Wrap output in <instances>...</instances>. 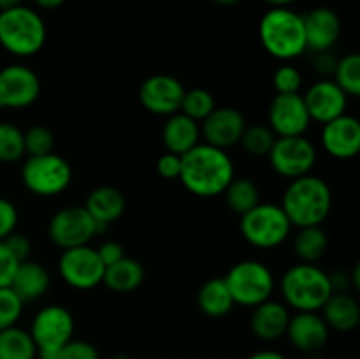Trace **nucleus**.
I'll return each instance as SVG.
<instances>
[{
    "instance_id": "1",
    "label": "nucleus",
    "mask_w": 360,
    "mask_h": 359,
    "mask_svg": "<svg viewBox=\"0 0 360 359\" xmlns=\"http://www.w3.org/2000/svg\"><path fill=\"white\" fill-rule=\"evenodd\" d=\"M234 162L221 148L207 143H199L181 155L183 187L197 197H217L224 194L234 178Z\"/></svg>"
},
{
    "instance_id": "2",
    "label": "nucleus",
    "mask_w": 360,
    "mask_h": 359,
    "mask_svg": "<svg viewBox=\"0 0 360 359\" xmlns=\"http://www.w3.org/2000/svg\"><path fill=\"white\" fill-rule=\"evenodd\" d=\"M281 208L295 227L322 225L333 210V190L320 176L306 175L290 180Z\"/></svg>"
},
{
    "instance_id": "3",
    "label": "nucleus",
    "mask_w": 360,
    "mask_h": 359,
    "mask_svg": "<svg viewBox=\"0 0 360 359\" xmlns=\"http://www.w3.org/2000/svg\"><path fill=\"white\" fill-rule=\"evenodd\" d=\"M259 37L262 48L273 58L294 60L308 51L302 14L290 7H273L259 23Z\"/></svg>"
},
{
    "instance_id": "4",
    "label": "nucleus",
    "mask_w": 360,
    "mask_h": 359,
    "mask_svg": "<svg viewBox=\"0 0 360 359\" xmlns=\"http://www.w3.org/2000/svg\"><path fill=\"white\" fill-rule=\"evenodd\" d=\"M280 289L285 305L295 312H320L333 294L329 273L308 263L288 267L281 277Z\"/></svg>"
},
{
    "instance_id": "5",
    "label": "nucleus",
    "mask_w": 360,
    "mask_h": 359,
    "mask_svg": "<svg viewBox=\"0 0 360 359\" xmlns=\"http://www.w3.org/2000/svg\"><path fill=\"white\" fill-rule=\"evenodd\" d=\"M46 23L37 11L16 6L0 11V46L11 55L28 58L37 55L46 42Z\"/></svg>"
},
{
    "instance_id": "6",
    "label": "nucleus",
    "mask_w": 360,
    "mask_h": 359,
    "mask_svg": "<svg viewBox=\"0 0 360 359\" xmlns=\"http://www.w3.org/2000/svg\"><path fill=\"white\" fill-rule=\"evenodd\" d=\"M294 225L288 220L281 204L259 203L248 213L241 215L239 231L255 248L271 250L283 245Z\"/></svg>"
},
{
    "instance_id": "7",
    "label": "nucleus",
    "mask_w": 360,
    "mask_h": 359,
    "mask_svg": "<svg viewBox=\"0 0 360 359\" xmlns=\"http://www.w3.org/2000/svg\"><path fill=\"white\" fill-rule=\"evenodd\" d=\"M232 299L239 306L255 308L271 299L274 292V275L264 263L255 259L239 260L224 277Z\"/></svg>"
},
{
    "instance_id": "8",
    "label": "nucleus",
    "mask_w": 360,
    "mask_h": 359,
    "mask_svg": "<svg viewBox=\"0 0 360 359\" xmlns=\"http://www.w3.org/2000/svg\"><path fill=\"white\" fill-rule=\"evenodd\" d=\"M28 333L37 347V359H58L63 345L72 340L74 317L65 306H44L32 319Z\"/></svg>"
},
{
    "instance_id": "9",
    "label": "nucleus",
    "mask_w": 360,
    "mask_h": 359,
    "mask_svg": "<svg viewBox=\"0 0 360 359\" xmlns=\"http://www.w3.org/2000/svg\"><path fill=\"white\" fill-rule=\"evenodd\" d=\"M23 185L39 197H53L67 190L72 182V168L56 153L28 157L21 168Z\"/></svg>"
},
{
    "instance_id": "10",
    "label": "nucleus",
    "mask_w": 360,
    "mask_h": 359,
    "mask_svg": "<svg viewBox=\"0 0 360 359\" xmlns=\"http://www.w3.org/2000/svg\"><path fill=\"white\" fill-rule=\"evenodd\" d=\"M269 164L280 176L288 180L301 178L311 172L316 164V148L308 137H276L271 148Z\"/></svg>"
},
{
    "instance_id": "11",
    "label": "nucleus",
    "mask_w": 360,
    "mask_h": 359,
    "mask_svg": "<svg viewBox=\"0 0 360 359\" xmlns=\"http://www.w3.org/2000/svg\"><path fill=\"white\" fill-rule=\"evenodd\" d=\"M98 234L97 222L84 206H65L48 224V236L62 250L88 245Z\"/></svg>"
},
{
    "instance_id": "12",
    "label": "nucleus",
    "mask_w": 360,
    "mask_h": 359,
    "mask_svg": "<svg viewBox=\"0 0 360 359\" xmlns=\"http://www.w3.org/2000/svg\"><path fill=\"white\" fill-rule=\"evenodd\" d=\"M105 266L98 257L97 248L90 245L63 250L58 259V273L65 284L77 291H90L102 284Z\"/></svg>"
},
{
    "instance_id": "13",
    "label": "nucleus",
    "mask_w": 360,
    "mask_h": 359,
    "mask_svg": "<svg viewBox=\"0 0 360 359\" xmlns=\"http://www.w3.org/2000/svg\"><path fill=\"white\" fill-rule=\"evenodd\" d=\"M41 95L37 73L23 63H13L0 69V108L25 109Z\"/></svg>"
},
{
    "instance_id": "14",
    "label": "nucleus",
    "mask_w": 360,
    "mask_h": 359,
    "mask_svg": "<svg viewBox=\"0 0 360 359\" xmlns=\"http://www.w3.org/2000/svg\"><path fill=\"white\" fill-rule=\"evenodd\" d=\"M267 120L269 129L276 134V137L304 136L311 125V118L301 94H276L269 104Z\"/></svg>"
},
{
    "instance_id": "15",
    "label": "nucleus",
    "mask_w": 360,
    "mask_h": 359,
    "mask_svg": "<svg viewBox=\"0 0 360 359\" xmlns=\"http://www.w3.org/2000/svg\"><path fill=\"white\" fill-rule=\"evenodd\" d=\"M185 87L169 74H153L139 88V101L146 111L158 116H171L181 109Z\"/></svg>"
},
{
    "instance_id": "16",
    "label": "nucleus",
    "mask_w": 360,
    "mask_h": 359,
    "mask_svg": "<svg viewBox=\"0 0 360 359\" xmlns=\"http://www.w3.org/2000/svg\"><path fill=\"white\" fill-rule=\"evenodd\" d=\"M200 123H202L200 136L206 139L207 144H213L221 150L238 144L246 129V120L243 113L229 106L214 108L213 113Z\"/></svg>"
},
{
    "instance_id": "17",
    "label": "nucleus",
    "mask_w": 360,
    "mask_h": 359,
    "mask_svg": "<svg viewBox=\"0 0 360 359\" xmlns=\"http://www.w3.org/2000/svg\"><path fill=\"white\" fill-rule=\"evenodd\" d=\"M322 146L330 157L348 160L360 151V122L352 115H341L322 127Z\"/></svg>"
},
{
    "instance_id": "18",
    "label": "nucleus",
    "mask_w": 360,
    "mask_h": 359,
    "mask_svg": "<svg viewBox=\"0 0 360 359\" xmlns=\"http://www.w3.org/2000/svg\"><path fill=\"white\" fill-rule=\"evenodd\" d=\"M311 122L327 123L345 115L348 106V95L333 80H320L313 83L302 95Z\"/></svg>"
},
{
    "instance_id": "19",
    "label": "nucleus",
    "mask_w": 360,
    "mask_h": 359,
    "mask_svg": "<svg viewBox=\"0 0 360 359\" xmlns=\"http://www.w3.org/2000/svg\"><path fill=\"white\" fill-rule=\"evenodd\" d=\"M329 331V326L319 312H297L295 315H290L285 334L297 351L315 354L326 347Z\"/></svg>"
},
{
    "instance_id": "20",
    "label": "nucleus",
    "mask_w": 360,
    "mask_h": 359,
    "mask_svg": "<svg viewBox=\"0 0 360 359\" xmlns=\"http://www.w3.org/2000/svg\"><path fill=\"white\" fill-rule=\"evenodd\" d=\"M306 46L313 53L330 51L341 35L340 16L329 7H316L302 16Z\"/></svg>"
},
{
    "instance_id": "21",
    "label": "nucleus",
    "mask_w": 360,
    "mask_h": 359,
    "mask_svg": "<svg viewBox=\"0 0 360 359\" xmlns=\"http://www.w3.org/2000/svg\"><path fill=\"white\" fill-rule=\"evenodd\" d=\"M288 320H290L288 306L285 303L267 299L253 308L250 327L259 340L274 341L287 333Z\"/></svg>"
},
{
    "instance_id": "22",
    "label": "nucleus",
    "mask_w": 360,
    "mask_h": 359,
    "mask_svg": "<svg viewBox=\"0 0 360 359\" xmlns=\"http://www.w3.org/2000/svg\"><path fill=\"white\" fill-rule=\"evenodd\" d=\"M49 285H51V277L48 270L41 263L27 259L18 264L9 287L16 292L21 301L30 303L42 298L48 292Z\"/></svg>"
},
{
    "instance_id": "23",
    "label": "nucleus",
    "mask_w": 360,
    "mask_h": 359,
    "mask_svg": "<svg viewBox=\"0 0 360 359\" xmlns=\"http://www.w3.org/2000/svg\"><path fill=\"white\" fill-rule=\"evenodd\" d=\"M200 125L199 122L192 120L190 116L183 115L181 111L167 116V122L162 129V141L167 151L176 155H185L199 144Z\"/></svg>"
},
{
    "instance_id": "24",
    "label": "nucleus",
    "mask_w": 360,
    "mask_h": 359,
    "mask_svg": "<svg viewBox=\"0 0 360 359\" xmlns=\"http://www.w3.org/2000/svg\"><path fill=\"white\" fill-rule=\"evenodd\" d=\"M329 329L347 333L355 329L360 322V305L357 299L348 292H333L326 305L322 306V313Z\"/></svg>"
},
{
    "instance_id": "25",
    "label": "nucleus",
    "mask_w": 360,
    "mask_h": 359,
    "mask_svg": "<svg viewBox=\"0 0 360 359\" xmlns=\"http://www.w3.org/2000/svg\"><path fill=\"white\" fill-rule=\"evenodd\" d=\"M84 208L94 217L95 222L109 225L111 222H116L125 213L127 201L122 190L104 185L97 187V189H94L88 194Z\"/></svg>"
},
{
    "instance_id": "26",
    "label": "nucleus",
    "mask_w": 360,
    "mask_h": 359,
    "mask_svg": "<svg viewBox=\"0 0 360 359\" xmlns=\"http://www.w3.org/2000/svg\"><path fill=\"white\" fill-rule=\"evenodd\" d=\"M144 280V267L139 260L132 259V257H123L118 263L111 264V266L105 267L104 278H102V284L112 292H118V294H127V292H132L136 289H139V285Z\"/></svg>"
},
{
    "instance_id": "27",
    "label": "nucleus",
    "mask_w": 360,
    "mask_h": 359,
    "mask_svg": "<svg viewBox=\"0 0 360 359\" xmlns=\"http://www.w3.org/2000/svg\"><path fill=\"white\" fill-rule=\"evenodd\" d=\"M197 305L204 315L221 319L232 312L236 303L229 292L227 285H225L224 278L217 277L200 285L199 294H197Z\"/></svg>"
},
{
    "instance_id": "28",
    "label": "nucleus",
    "mask_w": 360,
    "mask_h": 359,
    "mask_svg": "<svg viewBox=\"0 0 360 359\" xmlns=\"http://www.w3.org/2000/svg\"><path fill=\"white\" fill-rule=\"evenodd\" d=\"M329 248V238L322 225L299 227L294 238V252L301 263L315 264L322 259Z\"/></svg>"
},
{
    "instance_id": "29",
    "label": "nucleus",
    "mask_w": 360,
    "mask_h": 359,
    "mask_svg": "<svg viewBox=\"0 0 360 359\" xmlns=\"http://www.w3.org/2000/svg\"><path fill=\"white\" fill-rule=\"evenodd\" d=\"M0 359H37L30 333L18 326L0 331Z\"/></svg>"
},
{
    "instance_id": "30",
    "label": "nucleus",
    "mask_w": 360,
    "mask_h": 359,
    "mask_svg": "<svg viewBox=\"0 0 360 359\" xmlns=\"http://www.w3.org/2000/svg\"><path fill=\"white\" fill-rule=\"evenodd\" d=\"M224 194L229 210L238 213L239 217L248 213L252 208H255L260 203L259 187L250 178H236L234 176L227 189L224 190Z\"/></svg>"
},
{
    "instance_id": "31",
    "label": "nucleus",
    "mask_w": 360,
    "mask_h": 359,
    "mask_svg": "<svg viewBox=\"0 0 360 359\" xmlns=\"http://www.w3.org/2000/svg\"><path fill=\"white\" fill-rule=\"evenodd\" d=\"M334 83L348 95V97H359L360 95V56L357 53L343 56L338 60L336 70H334Z\"/></svg>"
},
{
    "instance_id": "32",
    "label": "nucleus",
    "mask_w": 360,
    "mask_h": 359,
    "mask_svg": "<svg viewBox=\"0 0 360 359\" xmlns=\"http://www.w3.org/2000/svg\"><path fill=\"white\" fill-rule=\"evenodd\" d=\"M214 108H217V102L211 92L204 88H192V90H185L179 111L195 122H202L213 113Z\"/></svg>"
},
{
    "instance_id": "33",
    "label": "nucleus",
    "mask_w": 360,
    "mask_h": 359,
    "mask_svg": "<svg viewBox=\"0 0 360 359\" xmlns=\"http://www.w3.org/2000/svg\"><path fill=\"white\" fill-rule=\"evenodd\" d=\"M274 141H276V134L269 127L246 125L239 143L245 148L246 153L253 155V157H267Z\"/></svg>"
},
{
    "instance_id": "34",
    "label": "nucleus",
    "mask_w": 360,
    "mask_h": 359,
    "mask_svg": "<svg viewBox=\"0 0 360 359\" xmlns=\"http://www.w3.org/2000/svg\"><path fill=\"white\" fill-rule=\"evenodd\" d=\"M23 155V130L14 123L0 122V162H16Z\"/></svg>"
},
{
    "instance_id": "35",
    "label": "nucleus",
    "mask_w": 360,
    "mask_h": 359,
    "mask_svg": "<svg viewBox=\"0 0 360 359\" xmlns=\"http://www.w3.org/2000/svg\"><path fill=\"white\" fill-rule=\"evenodd\" d=\"M23 143L25 153L28 157H35V155L51 153L53 146H55V137L48 127L34 125L27 132H23Z\"/></svg>"
},
{
    "instance_id": "36",
    "label": "nucleus",
    "mask_w": 360,
    "mask_h": 359,
    "mask_svg": "<svg viewBox=\"0 0 360 359\" xmlns=\"http://www.w3.org/2000/svg\"><path fill=\"white\" fill-rule=\"evenodd\" d=\"M25 303L11 287H0V331L16 326L23 313Z\"/></svg>"
},
{
    "instance_id": "37",
    "label": "nucleus",
    "mask_w": 360,
    "mask_h": 359,
    "mask_svg": "<svg viewBox=\"0 0 360 359\" xmlns=\"http://www.w3.org/2000/svg\"><path fill=\"white\" fill-rule=\"evenodd\" d=\"M273 87L276 94H301L302 74L297 67L285 63L276 69L273 76Z\"/></svg>"
},
{
    "instance_id": "38",
    "label": "nucleus",
    "mask_w": 360,
    "mask_h": 359,
    "mask_svg": "<svg viewBox=\"0 0 360 359\" xmlns=\"http://www.w3.org/2000/svg\"><path fill=\"white\" fill-rule=\"evenodd\" d=\"M58 359H101L97 347L86 340H70L60 351Z\"/></svg>"
},
{
    "instance_id": "39",
    "label": "nucleus",
    "mask_w": 360,
    "mask_h": 359,
    "mask_svg": "<svg viewBox=\"0 0 360 359\" xmlns=\"http://www.w3.org/2000/svg\"><path fill=\"white\" fill-rule=\"evenodd\" d=\"M18 210L9 199L0 197V241L6 239L11 232L16 231Z\"/></svg>"
},
{
    "instance_id": "40",
    "label": "nucleus",
    "mask_w": 360,
    "mask_h": 359,
    "mask_svg": "<svg viewBox=\"0 0 360 359\" xmlns=\"http://www.w3.org/2000/svg\"><path fill=\"white\" fill-rule=\"evenodd\" d=\"M2 241L6 243L7 248L11 250V253L16 257L18 263H23V260H27L28 257H30L32 243L30 239H28V236L23 234V232H11V234L7 236L6 239H2Z\"/></svg>"
},
{
    "instance_id": "41",
    "label": "nucleus",
    "mask_w": 360,
    "mask_h": 359,
    "mask_svg": "<svg viewBox=\"0 0 360 359\" xmlns=\"http://www.w3.org/2000/svg\"><path fill=\"white\" fill-rule=\"evenodd\" d=\"M18 264L20 263H18L16 257L11 253V250L7 248L6 243L0 241V287H9Z\"/></svg>"
},
{
    "instance_id": "42",
    "label": "nucleus",
    "mask_w": 360,
    "mask_h": 359,
    "mask_svg": "<svg viewBox=\"0 0 360 359\" xmlns=\"http://www.w3.org/2000/svg\"><path fill=\"white\" fill-rule=\"evenodd\" d=\"M157 171L165 180H179L181 172V155L167 151L157 160Z\"/></svg>"
},
{
    "instance_id": "43",
    "label": "nucleus",
    "mask_w": 360,
    "mask_h": 359,
    "mask_svg": "<svg viewBox=\"0 0 360 359\" xmlns=\"http://www.w3.org/2000/svg\"><path fill=\"white\" fill-rule=\"evenodd\" d=\"M97 253H98V257H101L102 264L108 267L125 257V248H123L122 243H118V241H104L97 248Z\"/></svg>"
},
{
    "instance_id": "44",
    "label": "nucleus",
    "mask_w": 360,
    "mask_h": 359,
    "mask_svg": "<svg viewBox=\"0 0 360 359\" xmlns=\"http://www.w3.org/2000/svg\"><path fill=\"white\" fill-rule=\"evenodd\" d=\"M336 63L338 58L336 56L330 55V51H323V53H315V58H313V69L315 73H319L320 76H330L336 70Z\"/></svg>"
},
{
    "instance_id": "45",
    "label": "nucleus",
    "mask_w": 360,
    "mask_h": 359,
    "mask_svg": "<svg viewBox=\"0 0 360 359\" xmlns=\"http://www.w3.org/2000/svg\"><path fill=\"white\" fill-rule=\"evenodd\" d=\"M329 280L333 292H347L350 289H354L352 287L350 271H334V273L329 275Z\"/></svg>"
},
{
    "instance_id": "46",
    "label": "nucleus",
    "mask_w": 360,
    "mask_h": 359,
    "mask_svg": "<svg viewBox=\"0 0 360 359\" xmlns=\"http://www.w3.org/2000/svg\"><path fill=\"white\" fill-rule=\"evenodd\" d=\"M246 359H287V355H283L278 351H259L253 352V354L248 355Z\"/></svg>"
},
{
    "instance_id": "47",
    "label": "nucleus",
    "mask_w": 360,
    "mask_h": 359,
    "mask_svg": "<svg viewBox=\"0 0 360 359\" xmlns=\"http://www.w3.org/2000/svg\"><path fill=\"white\" fill-rule=\"evenodd\" d=\"M34 2L42 9H56V7L65 4V0H34Z\"/></svg>"
},
{
    "instance_id": "48",
    "label": "nucleus",
    "mask_w": 360,
    "mask_h": 359,
    "mask_svg": "<svg viewBox=\"0 0 360 359\" xmlns=\"http://www.w3.org/2000/svg\"><path fill=\"white\" fill-rule=\"evenodd\" d=\"M350 278H352V287L360 289V264H355L354 271L350 273Z\"/></svg>"
},
{
    "instance_id": "49",
    "label": "nucleus",
    "mask_w": 360,
    "mask_h": 359,
    "mask_svg": "<svg viewBox=\"0 0 360 359\" xmlns=\"http://www.w3.org/2000/svg\"><path fill=\"white\" fill-rule=\"evenodd\" d=\"M21 2H23V0H0V11H6V9H11V7L21 6Z\"/></svg>"
},
{
    "instance_id": "50",
    "label": "nucleus",
    "mask_w": 360,
    "mask_h": 359,
    "mask_svg": "<svg viewBox=\"0 0 360 359\" xmlns=\"http://www.w3.org/2000/svg\"><path fill=\"white\" fill-rule=\"evenodd\" d=\"M267 4H271L273 7H288L290 4L297 2V0H266Z\"/></svg>"
},
{
    "instance_id": "51",
    "label": "nucleus",
    "mask_w": 360,
    "mask_h": 359,
    "mask_svg": "<svg viewBox=\"0 0 360 359\" xmlns=\"http://www.w3.org/2000/svg\"><path fill=\"white\" fill-rule=\"evenodd\" d=\"M211 2H214L217 6H221V7H232L236 6V4L241 2V0H211Z\"/></svg>"
},
{
    "instance_id": "52",
    "label": "nucleus",
    "mask_w": 360,
    "mask_h": 359,
    "mask_svg": "<svg viewBox=\"0 0 360 359\" xmlns=\"http://www.w3.org/2000/svg\"><path fill=\"white\" fill-rule=\"evenodd\" d=\"M109 359H132V358H130L129 354H125V352H116V354H112Z\"/></svg>"
}]
</instances>
